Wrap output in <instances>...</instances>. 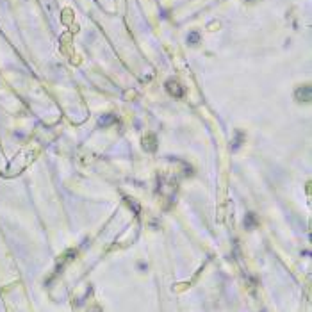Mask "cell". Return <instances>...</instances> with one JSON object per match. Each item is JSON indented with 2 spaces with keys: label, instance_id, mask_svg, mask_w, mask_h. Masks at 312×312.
Segmentation results:
<instances>
[{
  "label": "cell",
  "instance_id": "1",
  "mask_svg": "<svg viewBox=\"0 0 312 312\" xmlns=\"http://www.w3.org/2000/svg\"><path fill=\"white\" fill-rule=\"evenodd\" d=\"M166 91L170 95H173L175 98H182V96H184V88H182L177 80H171V79L166 80Z\"/></svg>",
  "mask_w": 312,
  "mask_h": 312
},
{
  "label": "cell",
  "instance_id": "2",
  "mask_svg": "<svg viewBox=\"0 0 312 312\" xmlns=\"http://www.w3.org/2000/svg\"><path fill=\"white\" fill-rule=\"evenodd\" d=\"M294 98L298 102H310L312 100V88L310 86H301L294 91Z\"/></svg>",
  "mask_w": 312,
  "mask_h": 312
},
{
  "label": "cell",
  "instance_id": "3",
  "mask_svg": "<svg viewBox=\"0 0 312 312\" xmlns=\"http://www.w3.org/2000/svg\"><path fill=\"white\" fill-rule=\"evenodd\" d=\"M143 148L146 152H155L157 150V137H155V134H148V136L143 137Z\"/></svg>",
  "mask_w": 312,
  "mask_h": 312
},
{
  "label": "cell",
  "instance_id": "4",
  "mask_svg": "<svg viewBox=\"0 0 312 312\" xmlns=\"http://www.w3.org/2000/svg\"><path fill=\"white\" fill-rule=\"evenodd\" d=\"M187 43L193 45V47H194V45H198V43H200V34H198L196 30L189 32V34H187Z\"/></svg>",
  "mask_w": 312,
  "mask_h": 312
},
{
  "label": "cell",
  "instance_id": "5",
  "mask_svg": "<svg viewBox=\"0 0 312 312\" xmlns=\"http://www.w3.org/2000/svg\"><path fill=\"white\" fill-rule=\"evenodd\" d=\"M114 121H116V116L114 114H105V116H102V118H100V125L105 127V125H109V123H114Z\"/></svg>",
  "mask_w": 312,
  "mask_h": 312
},
{
  "label": "cell",
  "instance_id": "6",
  "mask_svg": "<svg viewBox=\"0 0 312 312\" xmlns=\"http://www.w3.org/2000/svg\"><path fill=\"white\" fill-rule=\"evenodd\" d=\"M243 143H244V134H243V132H237V134H236V139H234V145H232V148H234V150H237V148L241 146Z\"/></svg>",
  "mask_w": 312,
  "mask_h": 312
},
{
  "label": "cell",
  "instance_id": "7",
  "mask_svg": "<svg viewBox=\"0 0 312 312\" xmlns=\"http://www.w3.org/2000/svg\"><path fill=\"white\" fill-rule=\"evenodd\" d=\"M244 223H246V227H250V228H252L253 225H255V216H253V214L250 212V214L246 216V221H244Z\"/></svg>",
  "mask_w": 312,
  "mask_h": 312
},
{
  "label": "cell",
  "instance_id": "8",
  "mask_svg": "<svg viewBox=\"0 0 312 312\" xmlns=\"http://www.w3.org/2000/svg\"><path fill=\"white\" fill-rule=\"evenodd\" d=\"M246 2H255V0H246Z\"/></svg>",
  "mask_w": 312,
  "mask_h": 312
}]
</instances>
